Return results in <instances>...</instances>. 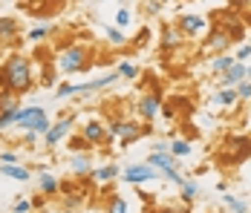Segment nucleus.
Listing matches in <instances>:
<instances>
[{
    "mask_svg": "<svg viewBox=\"0 0 251 213\" xmlns=\"http://www.w3.org/2000/svg\"><path fill=\"white\" fill-rule=\"evenodd\" d=\"M44 205H47V196H44V193H41V196H35V199H32V208H44Z\"/></svg>",
    "mask_w": 251,
    "mask_h": 213,
    "instance_id": "nucleus-45",
    "label": "nucleus"
},
{
    "mask_svg": "<svg viewBox=\"0 0 251 213\" xmlns=\"http://www.w3.org/2000/svg\"><path fill=\"white\" fill-rule=\"evenodd\" d=\"M38 139H41V136H38L35 130H24V144H35Z\"/></svg>",
    "mask_w": 251,
    "mask_h": 213,
    "instance_id": "nucleus-44",
    "label": "nucleus"
},
{
    "mask_svg": "<svg viewBox=\"0 0 251 213\" xmlns=\"http://www.w3.org/2000/svg\"><path fill=\"white\" fill-rule=\"evenodd\" d=\"M15 113L18 110H3L0 113V133H6L9 127H15Z\"/></svg>",
    "mask_w": 251,
    "mask_h": 213,
    "instance_id": "nucleus-34",
    "label": "nucleus"
},
{
    "mask_svg": "<svg viewBox=\"0 0 251 213\" xmlns=\"http://www.w3.org/2000/svg\"><path fill=\"white\" fill-rule=\"evenodd\" d=\"M26 6V15H35V18H47L50 21L52 15L61 9V6H55L52 0H29V3H24Z\"/></svg>",
    "mask_w": 251,
    "mask_h": 213,
    "instance_id": "nucleus-14",
    "label": "nucleus"
},
{
    "mask_svg": "<svg viewBox=\"0 0 251 213\" xmlns=\"http://www.w3.org/2000/svg\"><path fill=\"white\" fill-rule=\"evenodd\" d=\"M191 153H194V147H191L188 139H174V142H171V156H174V159H188Z\"/></svg>",
    "mask_w": 251,
    "mask_h": 213,
    "instance_id": "nucleus-23",
    "label": "nucleus"
},
{
    "mask_svg": "<svg viewBox=\"0 0 251 213\" xmlns=\"http://www.w3.org/2000/svg\"><path fill=\"white\" fill-rule=\"evenodd\" d=\"M237 90H217V93L208 98V104H217V107H226V110H231V107H237Z\"/></svg>",
    "mask_w": 251,
    "mask_h": 213,
    "instance_id": "nucleus-20",
    "label": "nucleus"
},
{
    "mask_svg": "<svg viewBox=\"0 0 251 213\" xmlns=\"http://www.w3.org/2000/svg\"><path fill=\"white\" fill-rule=\"evenodd\" d=\"M67 147H70V153H93V144L87 142L81 133H73L70 142H67Z\"/></svg>",
    "mask_w": 251,
    "mask_h": 213,
    "instance_id": "nucleus-24",
    "label": "nucleus"
},
{
    "mask_svg": "<svg viewBox=\"0 0 251 213\" xmlns=\"http://www.w3.org/2000/svg\"><path fill=\"white\" fill-rule=\"evenodd\" d=\"M3 110H21V98H15L12 93H0V113Z\"/></svg>",
    "mask_w": 251,
    "mask_h": 213,
    "instance_id": "nucleus-31",
    "label": "nucleus"
},
{
    "mask_svg": "<svg viewBox=\"0 0 251 213\" xmlns=\"http://www.w3.org/2000/svg\"><path fill=\"white\" fill-rule=\"evenodd\" d=\"M176 29H179L182 38H200V35L208 32V21H205L202 15H179Z\"/></svg>",
    "mask_w": 251,
    "mask_h": 213,
    "instance_id": "nucleus-8",
    "label": "nucleus"
},
{
    "mask_svg": "<svg viewBox=\"0 0 251 213\" xmlns=\"http://www.w3.org/2000/svg\"><path fill=\"white\" fill-rule=\"evenodd\" d=\"M116 72H119V78H125V81H136L142 72H139V67L136 64H130V61H125V64H119L116 67Z\"/></svg>",
    "mask_w": 251,
    "mask_h": 213,
    "instance_id": "nucleus-29",
    "label": "nucleus"
},
{
    "mask_svg": "<svg viewBox=\"0 0 251 213\" xmlns=\"http://www.w3.org/2000/svg\"><path fill=\"white\" fill-rule=\"evenodd\" d=\"M107 213H130V208H127L125 196H113L110 202H107Z\"/></svg>",
    "mask_w": 251,
    "mask_h": 213,
    "instance_id": "nucleus-33",
    "label": "nucleus"
},
{
    "mask_svg": "<svg viewBox=\"0 0 251 213\" xmlns=\"http://www.w3.org/2000/svg\"><path fill=\"white\" fill-rule=\"evenodd\" d=\"M231 49V41H228V35L220 29V26H208V38H205V44H202V52H208V55H223Z\"/></svg>",
    "mask_w": 251,
    "mask_h": 213,
    "instance_id": "nucleus-10",
    "label": "nucleus"
},
{
    "mask_svg": "<svg viewBox=\"0 0 251 213\" xmlns=\"http://www.w3.org/2000/svg\"><path fill=\"white\" fill-rule=\"evenodd\" d=\"M217 26L228 35V41H231V44H240V41H243V35H246V24H243V21H240V15H237V12H231V9H226V12H220V15H217Z\"/></svg>",
    "mask_w": 251,
    "mask_h": 213,
    "instance_id": "nucleus-6",
    "label": "nucleus"
},
{
    "mask_svg": "<svg viewBox=\"0 0 251 213\" xmlns=\"http://www.w3.org/2000/svg\"><path fill=\"white\" fill-rule=\"evenodd\" d=\"M35 87V67L26 55H9L0 64V93L24 95Z\"/></svg>",
    "mask_w": 251,
    "mask_h": 213,
    "instance_id": "nucleus-1",
    "label": "nucleus"
},
{
    "mask_svg": "<svg viewBox=\"0 0 251 213\" xmlns=\"http://www.w3.org/2000/svg\"><path fill=\"white\" fill-rule=\"evenodd\" d=\"M0 176H6V179H15V182H29V170L21 165H0Z\"/></svg>",
    "mask_w": 251,
    "mask_h": 213,
    "instance_id": "nucleus-22",
    "label": "nucleus"
},
{
    "mask_svg": "<svg viewBox=\"0 0 251 213\" xmlns=\"http://www.w3.org/2000/svg\"><path fill=\"white\" fill-rule=\"evenodd\" d=\"M148 133H151L148 124H139V121H133V118H113L107 124V136H110V139H119L122 147L133 144L136 139H142V136H148Z\"/></svg>",
    "mask_w": 251,
    "mask_h": 213,
    "instance_id": "nucleus-3",
    "label": "nucleus"
},
{
    "mask_svg": "<svg viewBox=\"0 0 251 213\" xmlns=\"http://www.w3.org/2000/svg\"><path fill=\"white\" fill-rule=\"evenodd\" d=\"M15 127H21V130H35L38 136H47L52 127L50 116H47V110L44 107H21L18 113H15Z\"/></svg>",
    "mask_w": 251,
    "mask_h": 213,
    "instance_id": "nucleus-4",
    "label": "nucleus"
},
{
    "mask_svg": "<svg viewBox=\"0 0 251 213\" xmlns=\"http://www.w3.org/2000/svg\"><path fill=\"white\" fill-rule=\"evenodd\" d=\"M81 136L93 144V147L110 142V136H107V124L99 121V118H87V121H84V124H81Z\"/></svg>",
    "mask_w": 251,
    "mask_h": 213,
    "instance_id": "nucleus-12",
    "label": "nucleus"
},
{
    "mask_svg": "<svg viewBox=\"0 0 251 213\" xmlns=\"http://www.w3.org/2000/svg\"><path fill=\"white\" fill-rule=\"evenodd\" d=\"M12 213H32V202H29V199H18V202L12 205Z\"/></svg>",
    "mask_w": 251,
    "mask_h": 213,
    "instance_id": "nucleus-40",
    "label": "nucleus"
},
{
    "mask_svg": "<svg viewBox=\"0 0 251 213\" xmlns=\"http://www.w3.org/2000/svg\"><path fill=\"white\" fill-rule=\"evenodd\" d=\"M21 35V24L12 15H0V44H12Z\"/></svg>",
    "mask_w": 251,
    "mask_h": 213,
    "instance_id": "nucleus-15",
    "label": "nucleus"
},
{
    "mask_svg": "<svg viewBox=\"0 0 251 213\" xmlns=\"http://www.w3.org/2000/svg\"><path fill=\"white\" fill-rule=\"evenodd\" d=\"M249 156H251V139H246V136H228L226 142H223L220 159H223L226 165H240V162H246Z\"/></svg>",
    "mask_w": 251,
    "mask_h": 213,
    "instance_id": "nucleus-5",
    "label": "nucleus"
},
{
    "mask_svg": "<svg viewBox=\"0 0 251 213\" xmlns=\"http://www.w3.org/2000/svg\"><path fill=\"white\" fill-rule=\"evenodd\" d=\"M249 6H251V0H228V9H231V12H237V15H240V12H246Z\"/></svg>",
    "mask_w": 251,
    "mask_h": 213,
    "instance_id": "nucleus-41",
    "label": "nucleus"
},
{
    "mask_svg": "<svg viewBox=\"0 0 251 213\" xmlns=\"http://www.w3.org/2000/svg\"><path fill=\"white\" fill-rule=\"evenodd\" d=\"M246 81H251V64H246Z\"/></svg>",
    "mask_w": 251,
    "mask_h": 213,
    "instance_id": "nucleus-46",
    "label": "nucleus"
},
{
    "mask_svg": "<svg viewBox=\"0 0 251 213\" xmlns=\"http://www.w3.org/2000/svg\"><path fill=\"white\" fill-rule=\"evenodd\" d=\"M0 165H18V153L15 150H3L0 153Z\"/></svg>",
    "mask_w": 251,
    "mask_h": 213,
    "instance_id": "nucleus-42",
    "label": "nucleus"
},
{
    "mask_svg": "<svg viewBox=\"0 0 251 213\" xmlns=\"http://www.w3.org/2000/svg\"><path fill=\"white\" fill-rule=\"evenodd\" d=\"M168 104L174 107L176 113H191V110H194V104H191V98H188V95H174Z\"/></svg>",
    "mask_w": 251,
    "mask_h": 213,
    "instance_id": "nucleus-30",
    "label": "nucleus"
},
{
    "mask_svg": "<svg viewBox=\"0 0 251 213\" xmlns=\"http://www.w3.org/2000/svg\"><path fill=\"white\" fill-rule=\"evenodd\" d=\"M119 176H122V167H116V165L93 167V179H96V182H113V179H119Z\"/></svg>",
    "mask_w": 251,
    "mask_h": 213,
    "instance_id": "nucleus-21",
    "label": "nucleus"
},
{
    "mask_svg": "<svg viewBox=\"0 0 251 213\" xmlns=\"http://www.w3.org/2000/svg\"><path fill=\"white\" fill-rule=\"evenodd\" d=\"M67 167H70V173H73V176L87 179V176H93V156H90V153H70Z\"/></svg>",
    "mask_w": 251,
    "mask_h": 213,
    "instance_id": "nucleus-13",
    "label": "nucleus"
},
{
    "mask_svg": "<svg viewBox=\"0 0 251 213\" xmlns=\"http://www.w3.org/2000/svg\"><path fill=\"white\" fill-rule=\"evenodd\" d=\"M179 188H182V190H179V196H182V202H185V205H191V202L197 199V193H200V188H197V182H194V179H185Z\"/></svg>",
    "mask_w": 251,
    "mask_h": 213,
    "instance_id": "nucleus-26",
    "label": "nucleus"
},
{
    "mask_svg": "<svg viewBox=\"0 0 251 213\" xmlns=\"http://www.w3.org/2000/svg\"><path fill=\"white\" fill-rule=\"evenodd\" d=\"M162 104H165V98L159 93H145L136 98V116L142 121H153L159 116V110H162Z\"/></svg>",
    "mask_w": 251,
    "mask_h": 213,
    "instance_id": "nucleus-7",
    "label": "nucleus"
},
{
    "mask_svg": "<svg viewBox=\"0 0 251 213\" xmlns=\"http://www.w3.org/2000/svg\"><path fill=\"white\" fill-rule=\"evenodd\" d=\"M223 202L228 205V211H231V213H249V202H246V199H237V196L226 193V196H223Z\"/></svg>",
    "mask_w": 251,
    "mask_h": 213,
    "instance_id": "nucleus-28",
    "label": "nucleus"
},
{
    "mask_svg": "<svg viewBox=\"0 0 251 213\" xmlns=\"http://www.w3.org/2000/svg\"><path fill=\"white\" fill-rule=\"evenodd\" d=\"M64 213H81V211H78V208H67Z\"/></svg>",
    "mask_w": 251,
    "mask_h": 213,
    "instance_id": "nucleus-47",
    "label": "nucleus"
},
{
    "mask_svg": "<svg viewBox=\"0 0 251 213\" xmlns=\"http://www.w3.org/2000/svg\"><path fill=\"white\" fill-rule=\"evenodd\" d=\"M162 6H165V0H148V3H145V12H148L151 18H156V15H162Z\"/></svg>",
    "mask_w": 251,
    "mask_h": 213,
    "instance_id": "nucleus-38",
    "label": "nucleus"
},
{
    "mask_svg": "<svg viewBox=\"0 0 251 213\" xmlns=\"http://www.w3.org/2000/svg\"><path fill=\"white\" fill-rule=\"evenodd\" d=\"M185 44V38L179 35L176 26H162V52H171V49H179Z\"/></svg>",
    "mask_w": 251,
    "mask_h": 213,
    "instance_id": "nucleus-17",
    "label": "nucleus"
},
{
    "mask_svg": "<svg viewBox=\"0 0 251 213\" xmlns=\"http://www.w3.org/2000/svg\"><path fill=\"white\" fill-rule=\"evenodd\" d=\"M38 188H41L44 196H58V193H61V182H58L52 173H47V167H44L41 176H38Z\"/></svg>",
    "mask_w": 251,
    "mask_h": 213,
    "instance_id": "nucleus-18",
    "label": "nucleus"
},
{
    "mask_svg": "<svg viewBox=\"0 0 251 213\" xmlns=\"http://www.w3.org/2000/svg\"><path fill=\"white\" fill-rule=\"evenodd\" d=\"M159 113H162V116H165L168 121H176V118H179V113H176V110L171 107V104H168V101L162 104V110H159Z\"/></svg>",
    "mask_w": 251,
    "mask_h": 213,
    "instance_id": "nucleus-43",
    "label": "nucleus"
},
{
    "mask_svg": "<svg viewBox=\"0 0 251 213\" xmlns=\"http://www.w3.org/2000/svg\"><path fill=\"white\" fill-rule=\"evenodd\" d=\"M93 49L84 44H70L67 49L58 52V72L61 75H75V72H87L93 67Z\"/></svg>",
    "mask_w": 251,
    "mask_h": 213,
    "instance_id": "nucleus-2",
    "label": "nucleus"
},
{
    "mask_svg": "<svg viewBox=\"0 0 251 213\" xmlns=\"http://www.w3.org/2000/svg\"><path fill=\"white\" fill-rule=\"evenodd\" d=\"M159 173L153 170L148 162L145 165H127V167H122V179H125L127 185H145V182H153Z\"/></svg>",
    "mask_w": 251,
    "mask_h": 213,
    "instance_id": "nucleus-11",
    "label": "nucleus"
},
{
    "mask_svg": "<svg viewBox=\"0 0 251 213\" xmlns=\"http://www.w3.org/2000/svg\"><path fill=\"white\" fill-rule=\"evenodd\" d=\"M130 21H133L130 9H119V12H116V26H119V29H125V26H130Z\"/></svg>",
    "mask_w": 251,
    "mask_h": 213,
    "instance_id": "nucleus-37",
    "label": "nucleus"
},
{
    "mask_svg": "<svg viewBox=\"0 0 251 213\" xmlns=\"http://www.w3.org/2000/svg\"><path fill=\"white\" fill-rule=\"evenodd\" d=\"M101 29H104V38H107L113 47H125L127 44V35L122 29H116V26H101Z\"/></svg>",
    "mask_w": 251,
    "mask_h": 213,
    "instance_id": "nucleus-27",
    "label": "nucleus"
},
{
    "mask_svg": "<svg viewBox=\"0 0 251 213\" xmlns=\"http://www.w3.org/2000/svg\"><path fill=\"white\" fill-rule=\"evenodd\" d=\"M101 3H104V0H101Z\"/></svg>",
    "mask_w": 251,
    "mask_h": 213,
    "instance_id": "nucleus-48",
    "label": "nucleus"
},
{
    "mask_svg": "<svg viewBox=\"0 0 251 213\" xmlns=\"http://www.w3.org/2000/svg\"><path fill=\"white\" fill-rule=\"evenodd\" d=\"M234 64H237V61H234V55H231V52H223V55H217V58L211 61V70L217 72V75H223V72L231 70Z\"/></svg>",
    "mask_w": 251,
    "mask_h": 213,
    "instance_id": "nucleus-25",
    "label": "nucleus"
},
{
    "mask_svg": "<svg viewBox=\"0 0 251 213\" xmlns=\"http://www.w3.org/2000/svg\"><path fill=\"white\" fill-rule=\"evenodd\" d=\"M234 90H237V98L240 101H251V81H240Z\"/></svg>",
    "mask_w": 251,
    "mask_h": 213,
    "instance_id": "nucleus-36",
    "label": "nucleus"
},
{
    "mask_svg": "<svg viewBox=\"0 0 251 213\" xmlns=\"http://www.w3.org/2000/svg\"><path fill=\"white\" fill-rule=\"evenodd\" d=\"M38 84H41L44 90H52V87L58 84V75H55L50 67H44V70H41V78H38Z\"/></svg>",
    "mask_w": 251,
    "mask_h": 213,
    "instance_id": "nucleus-32",
    "label": "nucleus"
},
{
    "mask_svg": "<svg viewBox=\"0 0 251 213\" xmlns=\"http://www.w3.org/2000/svg\"><path fill=\"white\" fill-rule=\"evenodd\" d=\"M240 81H246V64H234L231 70L220 75V90H234Z\"/></svg>",
    "mask_w": 251,
    "mask_h": 213,
    "instance_id": "nucleus-16",
    "label": "nucleus"
},
{
    "mask_svg": "<svg viewBox=\"0 0 251 213\" xmlns=\"http://www.w3.org/2000/svg\"><path fill=\"white\" fill-rule=\"evenodd\" d=\"M234 61L237 64H251V47H240L234 52Z\"/></svg>",
    "mask_w": 251,
    "mask_h": 213,
    "instance_id": "nucleus-39",
    "label": "nucleus"
},
{
    "mask_svg": "<svg viewBox=\"0 0 251 213\" xmlns=\"http://www.w3.org/2000/svg\"><path fill=\"white\" fill-rule=\"evenodd\" d=\"M55 95H58V98H70V95H78V84H70V81H67V84H58V87H55Z\"/></svg>",
    "mask_w": 251,
    "mask_h": 213,
    "instance_id": "nucleus-35",
    "label": "nucleus"
},
{
    "mask_svg": "<svg viewBox=\"0 0 251 213\" xmlns=\"http://www.w3.org/2000/svg\"><path fill=\"white\" fill-rule=\"evenodd\" d=\"M52 32H55V24L52 21H41V24H35L29 32H26V38L32 41V44H41V41H47Z\"/></svg>",
    "mask_w": 251,
    "mask_h": 213,
    "instance_id": "nucleus-19",
    "label": "nucleus"
},
{
    "mask_svg": "<svg viewBox=\"0 0 251 213\" xmlns=\"http://www.w3.org/2000/svg\"><path fill=\"white\" fill-rule=\"evenodd\" d=\"M73 124H75V118H73V116H64V118L52 121L50 133L44 136V144H47V147H58L64 139H70V136H73Z\"/></svg>",
    "mask_w": 251,
    "mask_h": 213,
    "instance_id": "nucleus-9",
    "label": "nucleus"
}]
</instances>
